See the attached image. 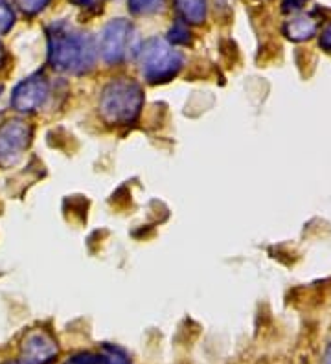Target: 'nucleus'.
Returning <instances> with one entry per match:
<instances>
[{"mask_svg": "<svg viewBox=\"0 0 331 364\" xmlns=\"http://www.w3.org/2000/svg\"><path fill=\"white\" fill-rule=\"evenodd\" d=\"M48 61L56 70L66 74H85L96 63L98 48L90 33L66 23H56L46 31Z\"/></svg>", "mask_w": 331, "mask_h": 364, "instance_id": "obj_1", "label": "nucleus"}, {"mask_svg": "<svg viewBox=\"0 0 331 364\" xmlns=\"http://www.w3.org/2000/svg\"><path fill=\"white\" fill-rule=\"evenodd\" d=\"M144 94L140 85L131 80H116L103 89L100 98V114L107 124L127 125L140 114Z\"/></svg>", "mask_w": 331, "mask_h": 364, "instance_id": "obj_2", "label": "nucleus"}, {"mask_svg": "<svg viewBox=\"0 0 331 364\" xmlns=\"http://www.w3.org/2000/svg\"><path fill=\"white\" fill-rule=\"evenodd\" d=\"M138 61H140L142 76L149 83H166L181 72L182 55L175 46L166 39L146 41L138 52Z\"/></svg>", "mask_w": 331, "mask_h": 364, "instance_id": "obj_3", "label": "nucleus"}, {"mask_svg": "<svg viewBox=\"0 0 331 364\" xmlns=\"http://www.w3.org/2000/svg\"><path fill=\"white\" fill-rule=\"evenodd\" d=\"M138 43H140V39H138L135 26L125 18H115L102 30L98 52L103 58V61L110 63V65H118V63L131 59L132 55H138L142 48V46H138Z\"/></svg>", "mask_w": 331, "mask_h": 364, "instance_id": "obj_4", "label": "nucleus"}, {"mask_svg": "<svg viewBox=\"0 0 331 364\" xmlns=\"http://www.w3.org/2000/svg\"><path fill=\"white\" fill-rule=\"evenodd\" d=\"M31 138V127L22 120H8L0 125V166L15 164Z\"/></svg>", "mask_w": 331, "mask_h": 364, "instance_id": "obj_5", "label": "nucleus"}, {"mask_svg": "<svg viewBox=\"0 0 331 364\" xmlns=\"http://www.w3.org/2000/svg\"><path fill=\"white\" fill-rule=\"evenodd\" d=\"M59 353L58 342L48 331L33 329L24 337L21 346L22 364H52Z\"/></svg>", "mask_w": 331, "mask_h": 364, "instance_id": "obj_6", "label": "nucleus"}, {"mask_svg": "<svg viewBox=\"0 0 331 364\" xmlns=\"http://www.w3.org/2000/svg\"><path fill=\"white\" fill-rule=\"evenodd\" d=\"M50 94L48 81L43 76H31L21 81L11 94V107L19 112H36L46 103Z\"/></svg>", "mask_w": 331, "mask_h": 364, "instance_id": "obj_7", "label": "nucleus"}, {"mask_svg": "<svg viewBox=\"0 0 331 364\" xmlns=\"http://www.w3.org/2000/svg\"><path fill=\"white\" fill-rule=\"evenodd\" d=\"M318 18L313 14L298 15L283 24V33L291 41H308L317 33Z\"/></svg>", "mask_w": 331, "mask_h": 364, "instance_id": "obj_8", "label": "nucleus"}, {"mask_svg": "<svg viewBox=\"0 0 331 364\" xmlns=\"http://www.w3.org/2000/svg\"><path fill=\"white\" fill-rule=\"evenodd\" d=\"M175 9L186 24H203L206 18V0H175Z\"/></svg>", "mask_w": 331, "mask_h": 364, "instance_id": "obj_9", "label": "nucleus"}, {"mask_svg": "<svg viewBox=\"0 0 331 364\" xmlns=\"http://www.w3.org/2000/svg\"><path fill=\"white\" fill-rule=\"evenodd\" d=\"M166 0H129V8L137 15H151L157 14L164 8Z\"/></svg>", "mask_w": 331, "mask_h": 364, "instance_id": "obj_10", "label": "nucleus"}, {"mask_svg": "<svg viewBox=\"0 0 331 364\" xmlns=\"http://www.w3.org/2000/svg\"><path fill=\"white\" fill-rule=\"evenodd\" d=\"M190 39H191V33H190V28H188V24H186L182 18L181 21H177L168 33L169 43H172V45H188V43H190Z\"/></svg>", "mask_w": 331, "mask_h": 364, "instance_id": "obj_11", "label": "nucleus"}, {"mask_svg": "<svg viewBox=\"0 0 331 364\" xmlns=\"http://www.w3.org/2000/svg\"><path fill=\"white\" fill-rule=\"evenodd\" d=\"M15 24V14L14 8L9 6L8 0H0V33L11 30Z\"/></svg>", "mask_w": 331, "mask_h": 364, "instance_id": "obj_12", "label": "nucleus"}, {"mask_svg": "<svg viewBox=\"0 0 331 364\" xmlns=\"http://www.w3.org/2000/svg\"><path fill=\"white\" fill-rule=\"evenodd\" d=\"M48 2L50 0H15V4L19 6V9L26 15L39 14V11H43L48 6Z\"/></svg>", "mask_w": 331, "mask_h": 364, "instance_id": "obj_13", "label": "nucleus"}, {"mask_svg": "<svg viewBox=\"0 0 331 364\" xmlns=\"http://www.w3.org/2000/svg\"><path fill=\"white\" fill-rule=\"evenodd\" d=\"M103 351H105L107 364H131V363H129L127 355H125L124 351L120 350V348L105 346V348H103Z\"/></svg>", "mask_w": 331, "mask_h": 364, "instance_id": "obj_14", "label": "nucleus"}, {"mask_svg": "<svg viewBox=\"0 0 331 364\" xmlns=\"http://www.w3.org/2000/svg\"><path fill=\"white\" fill-rule=\"evenodd\" d=\"M70 2L75 6H80V8L93 9V11L102 9V4H103V0H70Z\"/></svg>", "mask_w": 331, "mask_h": 364, "instance_id": "obj_15", "label": "nucleus"}, {"mask_svg": "<svg viewBox=\"0 0 331 364\" xmlns=\"http://www.w3.org/2000/svg\"><path fill=\"white\" fill-rule=\"evenodd\" d=\"M308 0H283L282 2V9L285 14H291V11H298L305 6Z\"/></svg>", "mask_w": 331, "mask_h": 364, "instance_id": "obj_16", "label": "nucleus"}, {"mask_svg": "<svg viewBox=\"0 0 331 364\" xmlns=\"http://www.w3.org/2000/svg\"><path fill=\"white\" fill-rule=\"evenodd\" d=\"M320 48L326 50V52H331V23L324 28V31L320 33V41H318Z\"/></svg>", "mask_w": 331, "mask_h": 364, "instance_id": "obj_17", "label": "nucleus"}, {"mask_svg": "<svg viewBox=\"0 0 331 364\" xmlns=\"http://www.w3.org/2000/svg\"><path fill=\"white\" fill-rule=\"evenodd\" d=\"M324 364H331V344L326 351V357H324Z\"/></svg>", "mask_w": 331, "mask_h": 364, "instance_id": "obj_18", "label": "nucleus"}, {"mask_svg": "<svg viewBox=\"0 0 331 364\" xmlns=\"http://www.w3.org/2000/svg\"><path fill=\"white\" fill-rule=\"evenodd\" d=\"M2 63H4V46L0 43V67H2Z\"/></svg>", "mask_w": 331, "mask_h": 364, "instance_id": "obj_19", "label": "nucleus"}, {"mask_svg": "<svg viewBox=\"0 0 331 364\" xmlns=\"http://www.w3.org/2000/svg\"><path fill=\"white\" fill-rule=\"evenodd\" d=\"M8 364H22V363H21V360H19V363H8Z\"/></svg>", "mask_w": 331, "mask_h": 364, "instance_id": "obj_20", "label": "nucleus"}]
</instances>
